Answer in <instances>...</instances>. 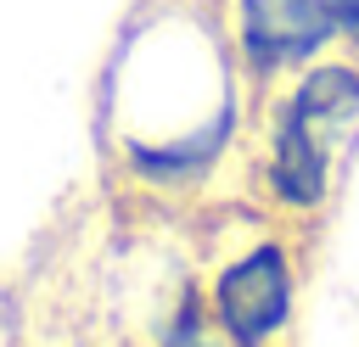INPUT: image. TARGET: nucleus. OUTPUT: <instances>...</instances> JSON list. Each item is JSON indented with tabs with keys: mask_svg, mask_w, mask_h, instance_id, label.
<instances>
[{
	"mask_svg": "<svg viewBox=\"0 0 359 347\" xmlns=\"http://www.w3.org/2000/svg\"><path fill=\"white\" fill-rule=\"evenodd\" d=\"M224 39L252 90H275L314 56L337 50L325 0H224Z\"/></svg>",
	"mask_w": 359,
	"mask_h": 347,
	"instance_id": "f257e3e1",
	"label": "nucleus"
},
{
	"mask_svg": "<svg viewBox=\"0 0 359 347\" xmlns=\"http://www.w3.org/2000/svg\"><path fill=\"white\" fill-rule=\"evenodd\" d=\"M208 308H213V325H219V336L230 347H269L292 325V308H297L292 252L280 241L247 246L236 263L219 269Z\"/></svg>",
	"mask_w": 359,
	"mask_h": 347,
	"instance_id": "f03ea898",
	"label": "nucleus"
},
{
	"mask_svg": "<svg viewBox=\"0 0 359 347\" xmlns=\"http://www.w3.org/2000/svg\"><path fill=\"white\" fill-rule=\"evenodd\" d=\"M331 162H337V134L320 129L309 112H297L280 90L269 95L264 118V185L286 213H314L331 196Z\"/></svg>",
	"mask_w": 359,
	"mask_h": 347,
	"instance_id": "7ed1b4c3",
	"label": "nucleus"
},
{
	"mask_svg": "<svg viewBox=\"0 0 359 347\" xmlns=\"http://www.w3.org/2000/svg\"><path fill=\"white\" fill-rule=\"evenodd\" d=\"M331 6V28H337V50L359 56V0H325Z\"/></svg>",
	"mask_w": 359,
	"mask_h": 347,
	"instance_id": "20e7f679",
	"label": "nucleus"
}]
</instances>
